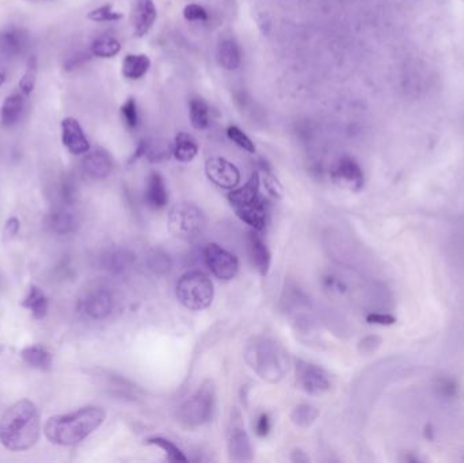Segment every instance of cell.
I'll return each mask as SVG.
<instances>
[{"label":"cell","mask_w":464,"mask_h":463,"mask_svg":"<svg viewBox=\"0 0 464 463\" xmlns=\"http://www.w3.org/2000/svg\"><path fill=\"white\" fill-rule=\"evenodd\" d=\"M292 461L294 462H309V457L302 450H294L292 452Z\"/></svg>","instance_id":"7bdbcfd3"},{"label":"cell","mask_w":464,"mask_h":463,"mask_svg":"<svg viewBox=\"0 0 464 463\" xmlns=\"http://www.w3.org/2000/svg\"><path fill=\"white\" fill-rule=\"evenodd\" d=\"M18 229H19V222L16 217L10 219L4 227V238H13L18 232Z\"/></svg>","instance_id":"60d3db41"},{"label":"cell","mask_w":464,"mask_h":463,"mask_svg":"<svg viewBox=\"0 0 464 463\" xmlns=\"http://www.w3.org/2000/svg\"><path fill=\"white\" fill-rule=\"evenodd\" d=\"M217 62L227 71H235L241 67V62H242L241 48L236 44L235 40L227 38L219 44Z\"/></svg>","instance_id":"ffe728a7"},{"label":"cell","mask_w":464,"mask_h":463,"mask_svg":"<svg viewBox=\"0 0 464 463\" xmlns=\"http://www.w3.org/2000/svg\"><path fill=\"white\" fill-rule=\"evenodd\" d=\"M121 114L124 123L129 129H136L139 125V113L135 98H128L124 105L121 107Z\"/></svg>","instance_id":"8d00e7d4"},{"label":"cell","mask_w":464,"mask_h":463,"mask_svg":"<svg viewBox=\"0 0 464 463\" xmlns=\"http://www.w3.org/2000/svg\"><path fill=\"white\" fill-rule=\"evenodd\" d=\"M121 50V44L111 36H101L92 44V53L96 58L110 59L118 55Z\"/></svg>","instance_id":"4316f807"},{"label":"cell","mask_w":464,"mask_h":463,"mask_svg":"<svg viewBox=\"0 0 464 463\" xmlns=\"http://www.w3.org/2000/svg\"><path fill=\"white\" fill-rule=\"evenodd\" d=\"M22 360L37 370L45 371L52 367L53 355L43 345H29L21 352Z\"/></svg>","instance_id":"7402d4cb"},{"label":"cell","mask_w":464,"mask_h":463,"mask_svg":"<svg viewBox=\"0 0 464 463\" xmlns=\"http://www.w3.org/2000/svg\"><path fill=\"white\" fill-rule=\"evenodd\" d=\"M147 445H153V446H156V447L162 448L166 455H167V459L170 462H187V458L185 457V454L182 452L181 448L177 447L172 442L165 439V437H151L147 440Z\"/></svg>","instance_id":"1f68e13d"},{"label":"cell","mask_w":464,"mask_h":463,"mask_svg":"<svg viewBox=\"0 0 464 463\" xmlns=\"http://www.w3.org/2000/svg\"><path fill=\"white\" fill-rule=\"evenodd\" d=\"M158 18V10L153 0H133L132 26L136 37H144L153 29Z\"/></svg>","instance_id":"4fadbf2b"},{"label":"cell","mask_w":464,"mask_h":463,"mask_svg":"<svg viewBox=\"0 0 464 463\" xmlns=\"http://www.w3.org/2000/svg\"><path fill=\"white\" fill-rule=\"evenodd\" d=\"M333 181L345 189L360 190L364 185V174L360 165L350 156H342L331 170Z\"/></svg>","instance_id":"8fae6325"},{"label":"cell","mask_w":464,"mask_h":463,"mask_svg":"<svg viewBox=\"0 0 464 463\" xmlns=\"http://www.w3.org/2000/svg\"><path fill=\"white\" fill-rule=\"evenodd\" d=\"M77 217L75 214L65 207L55 208L48 217V226L50 230L60 235H65L74 232L77 227Z\"/></svg>","instance_id":"d6986e66"},{"label":"cell","mask_w":464,"mask_h":463,"mask_svg":"<svg viewBox=\"0 0 464 463\" xmlns=\"http://www.w3.org/2000/svg\"><path fill=\"white\" fill-rule=\"evenodd\" d=\"M83 170L94 180H104L113 170V159L105 150L89 151L83 159Z\"/></svg>","instance_id":"5bb4252c"},{"label":"cell","mask_w":464,"mask_h":463,"mask_svg":"<svg viewBox=\"0 0 464 463\" xmlns=\"http://www.w3.org/2000/svg\"><path fill=\"white\" fill-rule=\"evenodd\" d=\"M145 202L151 209H162L169 202V192L165 178L159 173H151L147 178L145 186Z\"/></svg>","instance_id":"9a60e30c"},{"label":"cell","mask_w":464,"mask_h":463,"mask_svg":"<svg viewBox=\"0 0 464 463\" xmlns=\"http://www.w3.org/2000/svg\"><path fill=\"white\" fill-rule=\"evenodd\" d=\"M40 433V413L29 400L16 402L0 417V445L9 451L29 450L38 442Z\"/></svg>","instance_id":"6da1fadb"},{"label":"cell","mask_w":464,"mask_h":463,"mask_svg":"<svg viewBox=\"0 0 464 463\" xmlns=\"http://www.w3.org/2000/svg\"><path fill=\"white\" fill-rule=\"evenodd\" d=\"M296 382L309 396H321L330 388V378L322 367L296 360Z\"/></svg>","instance_id":"ba28073f"},{"label":"cell","mask_w":464,"mask_h":463,"mask_svg":"<svg viewBox=\"0 0 464 463\" xmlns=\"http://www.w3.org/2000/svg\"><path fill=\"white\" fill-rule=\"evenodd\" d=\"M215 408V386L211 381H205L201 387L184 402L177 417L187 428H196L209 421Z\"/></svg>","instance_id":"8992f818"},{"label":"cell","mask_w":464,"mask_h":463,"mask_svg":"<svg viewBox=\"0 0 464 463\" xmlns=\"http://www.w3.org/2000/svg\"><path fill=\"white\" fill-rule=\"evenodd\" d=\"M245 357L250 369L267 383H279L289 370V357L277 341L257 337L246 348Z\"/></svg>","instance_id":"3957f363"},{"label":"cell","mask_w":464,"mask_h":463,"mask_svg":"<svg viewBox=\"0 0 464 463\" xmlns=\"http://www.w3.org/2000/svg\"><path fill=\"white\" fill-rule=\"evenodd\" d=\"M263 185L267 190V193L276 199L282 197V186L279 183V180L269 170H263Z\"/></svg>","instance_id":"f35d334b"},{"label":"cell","mask_w":464,"mask_h":463,"mask_svg":"<svg viewBox=\"0 0 464 463\" xmlns=\"http://www.w3.org/2000/svg\"><path fill=\"white\" fill-rule=\"evenodd\" d=\"M189 116L192 126L197 131H204L209 126V108L202 98H193L189 104Z\"/></svg>","instance_id":"484cf974"},{"label":"cell","mask_w":464,"mask_h":463,"mask_svg":"<svg viewBox=\"0 0 464 463\" xmlns=\"http://www.w3.org/2000/svg\"><path fill=\"white\" fill-rule=\"evenodd\" d=\"M184 18L189 22H206L209 16L200 4H187L184 9Z\"/></svg>","instance_id":"74e56055"},{"label":"cell","mask_w":464,"mask_h":463,"mask_svg":"<svg viewBox=\"0 0 464 463\" xmlns=\"http://www.w3.org/2000/svg\"><path fill=\"white\" fill-rule=\"evenodd\" d=\"M105 382L102 383L104 388H106L110 394L113 396H124V397H136V387L131 385L128 381H125L120 376H102Z\"/></svg>","instance_id":"4dcf8cb0"},{"label":"cell","mask_w":464,"mask_h":463,"mask_svg":"<svg viewBox=\"0 0 464 463\" xmlns=\"http://www.w3.org/2000/svg\"><path fill=\"white\" fill-rule=\"evenodd\" d=\"M21 305L22 307L29 310L35 320H44L47 317L49 310L47 295L35 285H31L29 293L25 296Z\"/></svg>","instance_id":"603a6c76"},{"label":"cell","mask_w":464,"mask_h":463,"mask_svg":"<svg viewBox=\"0 0 464 463\" xmlns=\"http://www.w3.org/2000/svg\"><path fill=\"white\" fill-rule=\"evenodd\" d=\"M4 80H6V75L3 72H0V86L4 83Z\"/></svg>","instance_id":"ee69618b"},{"label":"cell","mask_w":464,"mask_h":463,"mask_svg":"<svg viewBox=\"0 0 464 463\" xmlns=\"http://www.w3.org/2000/svg\"><path fill=\"white\" fill-rule=\"evenodd\" d=\"M227 136H228V139L233 141V143H235L238 147H241L242 150L248 151L250 154H254V153H255V146H254L253 140L250 139L248 135H246L241 128H238L236 125L228 126V129H227Z\"/></svg>","instance_id":"e575fe53"},{"label":"cell","mask_w":464,"mask_h":463,"mask_svg":"<svg viewBox=\"0 0 464 463\" xmlns=\"http://www.w3.org/2000/svg\"><path fill=\"white\" fill-rule=\"evenodd\" d=\"M102 408L86 406L77 412L50 417L44 427L48 440L57 446H75L96 431L105 421Z\"/></svg>","instance_id":"7a4b0ae2"},{"label":"cell","mask_w":464,"mask_h":463,"mask_svg":"<svg viewBox=\"0 0 464 463\" xmlns=\"http://www.w3.org/2000/svg\"><path fill=\"white\" fill-rule=\"evenodd\" d=\"M199 154V143L187 132H179L172 146V155L178 162H192Z\"/></svg>","instance_id":"44dd1931"},{"label":"cell","mask_w":464,"mask_h":463,"mask_svg":"<svg viewBox=\"0 0 464 463\" xmlns=\"http://www.w3.org/2000/svg\"><path fill=\"white\" fill-rule=\"evenodd\" d=\"M25 44H26V36L22 31H7L1 37V47L9 55H16L22 52Z\"/></svg>","instance_id":"836d02e7"},{"label":"cell","mask_w":464,"mask_h":463,"mask_svg":"<svg viewBox=\"0 0 464 463\" xmlns=\"http://www.w3.org/2000/svg\"><path fill=\"white\" fill-rule=\"evenodd\" d=\"M270 430H272V418H270V416L267 413L260 415V417L255 421V433L263 437V436H266L267 433L270 432Z\"/></svg>","instance_id":"ab89813d"},{"label":"cell","mask_w":464,"mask_h":463,"mask_svg":"<svg viewBox=\"0 0 464 463\" xmlns=\"http://www.w3.org/2000/svg\"><path fill=\"white\" fill-rule=\"evenodd\" d=\"M62 141L71 154L83 155L90 151V143L83 132V128L72 117H67L62 121Z\"/></svg>","instance_id":"7c38bea8"},{"label":"cell","mask_w":464,"mask_h":463,"mask_svg":"<svg viewBox=\"0 0 464 463\" xmlns=\"http://www.w3.org/2000/svg\"><path fill=\"white\" fill-rule=\"evenodd\" d=\"M87 18L94 22H116L123 18V14L113 10L111 4H105V6L95 9L92 13H89Z\"/></svg>","instance_id":"d590c367"},{"label":"cell","mask_w":464,"mask_h":463,"mask_svg":"<svg viewBox=\"0 0 464 463\" xmlns=\"http://www.w3.org/2000/svg\"><path fill=\"white\" fill-rule=\"evenodd\" d=\"M133 263V256L128 250H111L104 258L105 268L111 272H124Z\"/></svg>","instance_id":"83f0119b"},{"label":"cell","mask_w":464,"mask_h":463,"mask_svg":"<svg viewBox=\"0 0 464 463\" xmlns=\"http://www.w3.org/2000/svg\"><path fill=\"white\" fill-rule=\"evenodd\" d=\"M260 185L261 177L255 171L245 185L232 189L228 195L235 214L255 232H263L267 220V205L260 193Z\"/></svg>","instance_id":"277c9868"},{"label":"cell","mask_w":464,"mask_h":463,"mask_svg":"<svg viewBox=\"0 0 464 463\" xmlns=\"http://www.w3.org/2000/svg\"><path fill=\"white\" fill-rule=\"evenodd\" d=\"M318 417H319V410L309 403H300L294 406V410L291 412L292 423L300 428H307L316 421Z\"/></svg>","instance_id":"f546056e"},{"label":"cell","mask_w":464,"mask_h":463,"mask_svg":"<svg viewBox=\"0 0 464 463\" xmlns=\"http://www.w3.org/2000/svg\"><path fill=\"white\" fill-rule=\"evenodd\" d=\"M175 295L186 309L201 311L212 305L215 296L214 283L201 271H190L178 280Z\"/></svg>","instance_id":"5b68a950"},{"label":"cell","mask_w":464,"mask_h":463,"mask_svg":"<svg viewBox=\"0 0 464 463\" xmlns=\"http://www.w3.org/2000/svg\"><path fill=\"white\" fill-rule=\"evenodd\" d=\"M248 254L251 258V263L255 266V269L265 276L269 272L272 256L270 251L263 242V238L257 232H248Z\"/></svg>","instance_id":"2e32d148"},{"label":"cell","mask_w":464,"mask_h":463,"mask_svg":"<svg viewBox=\"0 0 464 463\" xmlns=\"http://www.w3.org/2000/svg\"><path fill=\"white\" fill-rule=\"evenodd\" d=\"M37 75H38V62L35 56H31L26 65V71L23 77L19 80V90L23 95H31L37 83Z\"/></svg>","instance_id":"d6a6232c"},{"label":"cell","mask_w":464,"mask_h":463,"mask_svg":"<svg viewBox=\"0 0 464 463\" xmlns=\"http://www.w3.org/2000/svg\"><path fill=\"white\" fill-rule=\"evenodd\" d=\"M147 265L148 268L159 276L167 275L171 271L172 261L170 256L162 249H153L147 256Z\"/></svg>","instance_id":"f1b7e54d"},{"label":"cell","mask_w":464,"mask_h":463,"mask_svg":"<svg viewBox=\"0 0 464 463\" xmlns=\"http://www.w3.org/2000/svg\"><path fill=\"white\" fill-rule=\"evenodd\" d=\"M167 223L171 234L185 241L197 239L206 227L204 212L192 202H179L172 207Z\"/></svg>","instance_id":"52a82bcc"},{"label":"cell","mask_w":464,"mask_h":463,"mask_svg":"<svg viewBox=\"0 0 464 463\" xmlns=\"http://www.w3.org/2000/svg\"><path fill=\"white\" fill-rule=\"evenodd\" d=\"M205 174L215 185L232 190L241 183V171L226 158L214 156L205 163Z\"/></svg>","instance_id":"30bf717a"},{"label":"cell","mask_w":464,"mask_h":463,"mask_svg":"<svg viewBox=\"0 0 464 463\" xmlns=\"http://www.w3.org/2000/svg\"><path fill=\"white\" fill-rule=\"evenodd\" d=\"M368 321L372 324H391L392 318L388 315H380V314H372L368 317Z\"/></svg>","instance_id":"b9f144b4"},{"label":"cell","mask_w":464,"mask_h":463,"mask_svg":"<svg viewBox=\"0 0 464 463\" xmlns=\"http://www.w3.org/2000/svg\"><path fill=\"white\" fill-rule=\"evenodd\" d=\"M228 452L233 462L253 461V446L248 433L242 428H233L228 437Z\"/></svg>","instance_id":"ac0fdd59"},{"label":"cell","mask_w":464,"mask_h":463,"mask_svg":"<svg viewBox=\"0 0 464 463\" xmlns=\"http://www.w3.org/2000/svg\"><path fill=\"white\" fill-rule=\"evenodd\" d=\"M204 257L208 268L217 278L223 281L232 280L238 275L239 261L228 250L219 246L217 244H209L204 250Z\"/></svg>","instance_id":"9c48e42d"},{"label":"cell","mask_w":464,"mask_h":463,"mask_svg":"<svg viewBox=\"0 0 464 463\" xmlns=\"http://www.w3.org/2000/svg\"><path fill=\"white\" fill-rule=\"evenodd\" d=\"M151 67V60L147 55H128L123 62V75L129 80H139Z\"/></svg>","instance_id":"cb8c5ba5"},{"label":"cell","mask_w":464,"mask_h":463,"mask_svg":"<svg viewBox=\"0 0 464 463\" xmlns=\"http://www.w3.org/2000/svg\"><path fill=\"white\" fill-rule=\"evenodd\" d=\"M83 309L90 318L104 320L113 311V298L106 290H96L86 298Z\"/></svg>","instance_id":"e0dca14e"},{"label":"cell","mask_w":464,"mask_h":463,"mask_svg":"<svg viewBox=\"0 0 464 463\" xmlns=\"http://www.w3.org/2000/svg\"><path fill=\"white\" fill-rule=\"evenodd\" d=\"M23 110V97L21 94L9 95L1 107L0 120L4 126H13L18 123Z\"/></svg>","instance_id":"d4e9b609"}]
</instances>
